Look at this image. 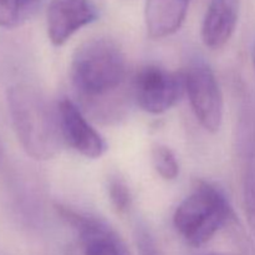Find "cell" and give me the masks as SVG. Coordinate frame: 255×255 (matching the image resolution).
Returning a JSON list of instances; mask_svg holds the SVG:
<instances>
[{
  "label": "cell",
  "mask_w": 255,
  "mask_h": 255,
  "mask_svg": "<svg viewBox=\"0 0 255 255\" xmlns=\"http://www.w3.org/2000/svg\"><path fill=\"white\" fill-rule=\"evenodd\" d=\"M7 106L17 141L27 156L47 161L59 153L64 142L59 114L34 86L16 84L7 90Z\"/></svg>",
  "instance_id": "cell-1"
},
{
  "label": "cell",
  "mask_w": 255,
  "mask_h": 255,
  "mask_svg": "<svg viewBox=\"0 0 255 255\" xmlns=\"http://www.w3.org/2000/svg\"><path fill=\"white\" fill-rule=\"evenodd\" d=\"M70 76L81 96L92 100L106 96L124 84L126 59L114 40L91 39L75 51Z\"/></svg>",
  "instance_id": "cell-2"
},
{
  "label": "cell",
  "mask_w": 255,
  "mask_h": 255,
  "mask_svg": "<svg viewBox=\"0 0 255 255\" xmlns=\"http://www.w3.org/2000/svg\"><path fill=\"white\" fill-rule=\"evenodd\" d=\"M232 218L233 209L226 194L208 182L198 181L193 192L177 207L173 224L187 244L202 247Z\"/></svg>",
  "instance_id": "cell-3"
},
{
  "label": "cell",
  "mask_w": 255,
  "mask_h": 255,
  "mask_svg": "<svg viewBox=\"0 0 255 255\" xmlns=\"http://www.w3.org/2000/svg\"><path fill=\"white\" fill-rule=\"evenodd\" d=\"M186 92L184 75L168 71L157 65H148L137 72L133 94L137 105L148 114L168 111Z\"/></svg>",
  "instance_id": "cell-4"
},
{
  "label": "cell",
  "mask_w": 255,
  "mask_h": 255,
  "mask_svg": "<svg viewBox=\"0 0 255 255\" xmlns=\"http://www.w3.org/2000/svg\"><path fill=\"white\" fill-rule=\"evenodd\" d=\"M186 92L199 124L217 132L223 121V96L216 75L207 64L197 61L184 74Z\"/></svg>",
  "instance_id": "cell-5"
},
{
  "label": "cell",
  "mask_w": 255,
  "mask_h": 255,
  "mask_svg": "<svg viewBox=\"0 0 255 255\" xmlns=\"http://www.w3.org/2000/svg\"><path fill=\"white\" fill-rule=\"evenodd\" d=\"M57 213L77 232L84 255H128L116 232L99 218L57 204Z\"/></svg>",
  "instance_id": "cell-6"
},
{
  "label": "cell",
  "mask_w": 255,
  "mask_h": 255,
  "mask_svg": "<svg viewBox=\"0 0 255 255\" xmlns=\"http://www.w3.org/2000/svg\"><path fill=\"white\" fill-rule=\"evenodd\" d=\"M57 114L62 139L67 146L86 158H100L105 153V139L71 100H61L57 105Z\"/></svg>",
  "instance_id": "cell-7"
},
{
  "label": "cell",
  "mask_w": 255,
  "mask_h": 255,
  "mask_svg": "<svg viewBox=\"0 0 255 255\" xmlns=\"http://www.w3.org/2000/svg\"><path fill=\"white\" fill-rule=\"evenodd\" d=\"M97 16L99 11L92 0H51L46 17L50 41L54 46H61Z\"/></svg>",
  "instance_id": "cell-8"
},
{
  "label": "cell",
  "mask_w": 255,
  "mask_h": 255,
  "mask_svg": "<svg viewBox=\"0 0 255 255\" xmlns=\"http://www.w3.org/2000/svg\"><path fill=\"white\" fill-rule=\"evenodd\" d=\"M239 0H211L202 25V40L212 50L222 49L236 31Z\"/></svg>",
  "instance_id": "cell-9"
},
{
  "label": "cell",
  "mask_w": 255,
  "mask_h": 255,
  "mask_svg": "<svg viewBox=\"0 0 255 255\" xmlns=\"http://www.w3.org/2000/svg\"><path fill=\"white\" fill-rule=\"evenodd\" d=\"M191 0H147L144 9L147 32L153 39L174 34L186 19Z\"/></svg>",
  "instance_id": "cell-10"
},
{
  "label": "cell",
  "mask_w": 255,
  "mask_h": 255,
  "mask_svg": "<svg viewBox=\"0 0 255 255\" xmlns=\"http://www.w3.org/2000/svg\"><path fill=\"white\" fill-rule=\"evenodd\" d=\"M37 4L32 0H0V26H19L31 14Z\"/></svg>",
  "instance_id": "cell-11"
},
{
  "label": "cell",
  "mask_w": 255,
  "mask_h": 255,
  "mask_svg": "<svg viewBox=\"0 0 255 255\" xmlns=\"http://www.w3.org/2000/svg\"><path fill=\"white\" fill-rule=\"evenodd\" d=\"M152 162L157 173L166 181H173L179 174V164L171 148L157 144L152 148Z\"/></svg>",
  "instance_id": "cell-12"
},
{
  "label": "cell",
  "mask_w": 255,
  "mask_h": 255,
  "mask_svg": "<svg viewBox=\"0 0 255 255\" xmlns=\"http://www.w3.org/2000/svg\"><path fill=\"white\" fill-rule=\"evenodd\" d=\"M243 199L247 221L255 237V163L247 168L243 183Z\"/></svg>",
  "instance_id": "cell-13"
},
{
  "label": "cell",
  "mask_w": 255,
  "mask_h": 255,
  "mask_svg": "<svg viewBox=\"0 0 255 255\" xmlns=\"http://www.w3.org/2000/svg\"><path fill=\"white\" fill-rule=\"evenodd\" d=\"M109 197L114 208L120 213H125L131 207L129 189L120 177H112L109 181Z\"/></svg>",
  "instance_id": "cell-14"
},
{
  "label": "cell",
  "mask_w": 255,
  "mask_h": 255,
  "mask_svg": "<svg viewBox=\"0 0 255 255\" xmlns=\"http://www.w3.org/2000/svg\"><path fill=\"white\" fill-rule=\"evenodd\" d=\"M134 239L139 255H162L161 249L157 246L153 236L144 226L137 227Z\"/></svg>",
  "instance_id": "cell-15"
},
{
  "label": "cell",
  "mask_w": 255,
  "mask_h": 255,
  "mask_svg": "<svg viewBox=\"0 0 255 255\" xmlns=\"http://www.w3.org/2000/svg\"><path fill=\"white\" fill-rule=\"evenodd\" d=\"M253 62H254V66H255V44H254V47H253Z\"/></svg>",
  "instance_id": "cell-16"
},
{
  "label": "cell",
  "mask_w": 255,
  "mask_h": 255,
  "mask_svg": "<svg viewBox=\"0 0 255 255\" xmlns=\"http://www.w3.org/2000/svg\"><path fill=\"white\" fill-rule=\"evenodd\" d=\"M209 255H238V254H209Z\"/></svg>",
  "instance_id": "cell-17"
},
{
  "label": "cell",
  "mask_w": 255,
  "mask_h": 255,
  "mask_svg": "<svg viewBox=\"0 0 255 255\" xmlns=\"http://www.w3.org/2000/svg\"><path fill=\"white\" fill-rule=\"evenodd\" d=\"M32 1H34V2H35V4H37V2H39V1H40V0H32Z\"/></svg>",
  "instance_id": "cell-18"
}]
</instances>
